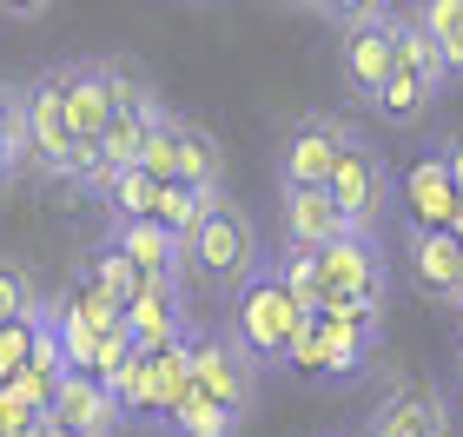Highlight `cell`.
<instances>
[{
  "label": "cell",
  "instance_id": "cell-22",
  "mask_svg": "<svg viewBox=\"0 0 463 437\" xmlns=\"http://www.w3.org/2000/svg\"><path fill=\"white\" fill-rule=\"evenodd\" d=\"M417 27L444 47V67L463 87V0H417Z\"/></svg>",
  "mask_w": 463,
  "mask_h": 437
},
{
  "label": "cell",
  "instance_id": "cell-26",
  "mask_svg": "<svg viewBox=\"0 0 463 437\" xmlns=\"http://www.w3.org/2000/svg\"><path fill=\"white\" fill-rule=\"evenodd\" d=\"M99 67H107V87H113V113H139L146 127H153V119H165V100L146 87L126 60H99Z\"/></svg>",
  "mask_w": 463,
  "mask_h": 437
},
{
  "label": "cell",
  "instance_id": "cell-37",
  "mask_svg": "<svg viewBox=\"0 0 463 437\" xmlns=\"http://www.w3.org/2000/svg\"><path fill=\"white\" fill-rule=\"evenodd\" d=\"M457 311H463V291H457Z\"/></svg>",
  "mask_w": 463,
  "mask_h": 437
},
{
  "label": "cell",
  "instance_id": "cell-7",
  "mask_svg": "<svg viewBox=\"0 0 463 437\" xmlns=\"http://www.w3.org/2000/svg\"><path fill=\"white\" fill-rule=\"evenodd\" d=\"M364 437H457V411L424 378H391L364 418Z\"/></svg>",
  "mask_w": 463,
  "mask_h": 437
},
{
  "label": "cell",
  "instance_id": "cell-11",
  "mask_svg": "<svg viewBox=\"0 0 463 437\" xmlns=\"http://www.w3.org/2000/svg\"><path fill=\"white\" fill-rule=\"evenodd\" d=\"M47 418L60 431H73V437H113V424L126 418V411H119V398L93 378V371H60V385L47 398Z\"/></svg>",
  "mask_w": 463,
  "mask_h": 437
},
{
  "label": "cell",
  "instance_id": "cell-8",
  "mask_svg": "<svg viewBox=\"0 0 463 437\" xmlns=\"http://www.w3.org/2000/svg\"><path fill=\"white\" fill-rule=\"evenodd\" d=\"M357 127L345 113H298L279 139V185H325L331 179V159L345 153V139Z\"/></svg>",
  "mask_w": 463,
  "mask_h": 437
},
{
  "label": "cell",
  "instance_id": "cell-27",
  "mask_svg": "<svg viewBox=\"0 0 463 437\" xmlns=\"http://www.w3.org/2000/svg\"><path fill=\"white\" fill-rule=\"evenodd\" d=\"M139 146H146V119H139V113H113L107 133H99L107 166H113V173H119V166H139Z\"/></svg>",
  "mask_w": 463,
  "mask_h": 437
},
{
  "label": "cell",
  "instance_id": "cell-24",
  "mask_svg": "<svg viewBox=\"0 0 463 437\" xmlns=\"http://www.w3.org/2000/svg\"><path fill=\"white\" fill-rule=\"evenodd\" d=\"M139 279H146L139 265L126 259V252H119L113 239H99V252L87 259V285H93V291H107L113 305H126V299H133V291H139Z\"/></svg>",
  "mask_w": 463,
  "mask_h": 437
},
{
  "label": "cell",
  "instance_id": "cell-12",
  "mask_svg": "<svg viewBox=\"0 0 463 437\" xmlns=\"http://www.w3.org/2000/svg\"><path fill=\"white\" fill-rule=\"evenodd\" d=\"M126 331L139 351L185 338V279H139V291L126 299Z\"/></svg>",
  "mask_w": 463,
  "mask_h": 437
},
{
  "label": "cell",
  "instance_id": "cell-19",
  "mask_svg": "<svg viewBox=\"0 0 463 437\" xmlns=\"http://www.w3.org/2000/svg\"><path fill=\"white\" fill-rule=\"evenodd\" d=\"M165 431H173V437H239V431H245V418H239V411H225L219 398H205L199 385H185V398L173 404Z\"/></svg>",
  "mask_w": 463,
  "mask_h": 437
},
{
  "label": "cell",
  "instance_id": "cell-23",
  "mask_svg": "<svg viewBox=\"0 0 463 437\" xmlns=\"http://www.w3.org/2000/svg\"><path fill=\"white\" fill-rule=\"evenodd\" d=\"M153 173H146V166H119V173L99 185V205H107V219L119 225V219H146L153 213Z\"/></svg>",
  "mask_w": 463,
  "mask_h": 437
},
{
  "label": "cell",
  "instance_id": "cell-16",
  "mask_svg": "<svg viewBox=\"0 0 463 437\" xmlns=\"http://www.w3.org/2000/svg\"><path fill=\"white\" fill-rule=\"evenodd\" d=\"M107 239H113L119 252L139 265L146 279H179V239L165 233V225H159L153 213H146V219H119Z\"/></svg>",
  "mask_w": 463,
  "mask_h": 437
},
{
  "label": "cell",
  "instance_id": "cell-29",
  "mask_svg": "<svg viewBox=\"0 0 463 437\" xmlns=\"http://www.w3.org/2000/svg\"><path fill=\"white\" fill-rule=\"evenodd\" d=\"M0 146H14L20 166H27V127H20V87L0 80Z\"/></svg>",
  "mask_w": 463,
  "mask_h": 437
},
{
  "label": "cell",
  "instance_id": "cell-15",
  "mask_svg": "<svg viewBox=\"0 0 463 437\" xmlns=\"http://www.w3.org/2000/svg\"><path fill=\"white\" fill-rule=\"evenodd\" d=\"M279 225H285V245H325L351 233V219L338 213V199L325 185H279Z\"/></svg>",
  "mask_w": 463,
  "mask_h": 437
},
{
  "label": "cell",
  "instance_id": "cell-5",
  "mask_svg": "<svg viewBox=\"0 0 463 437\" xmlns=\"http://www.w3.org/2000/svg\"><path fill=\"white\" fill-rule=\"evenodd\" d=\"M20 127H27V166L40 179H73L80 139L67 127V107H60V73L53 67L20 87Z\"/></svg>",
  "mask_w": 463,
  "mask_h": 437
},
{
  "label": "cell",
  "instance_id": "cell-14",
  "mask_svg": "<svg viewBox=\"0 0 463 437\" xmlns=\"http://www.w3.org/2000/svg\"><path fill=\"white\" fill-rule=\"evenodd\" d=\"M60 73V107H67V127L73 139H99L113 119V87H107V67L99 60H67Z\"/></svg>",
  "mask_w": 463,
  "mask_h": 437
},
{
  "label": "cell",
  "instance_id": "cell-13",
  "mask_svg": "<svg viewBox=\"0 0 463 437\" xmlns=\"http://www.w3.org/2000/svg\"><path fill=\"white\" fill-rule=\"evenodd\" d=\"M397 205H404V225H450L457 213V179H450V166L444 153H417L404 173H397Z\"/></svg>",
  "mask_w": 463,
  "mask_h": 437
},
{
  "label": "cell",
  "instance_id": "cell-3",
  "mask_svg": "<svg viewBox=\"0 0 463 437\" xmlns=\"http://www.w3.org/2000/svg\"><path fill=\"white\" fill-rule=\"evenodd\" d=\"M325 193L338 199V213L357 225V233H377V225H384V213L397 205V173H391V159L377 153L364 133H351V139H345V153L331 159Z\"/></svg>",
  "mask_w": 463,
  "mask_h": 437
},
{
  "label": "cell",
  "instance_id": "cell-33",
  "mask_svg": "<svg viewBox=\"0 0 463 437\" xmlns=\"http://www.w3.org/2000/svg\"><path fill=\"white\" fill-rule=\"evenodd\" d=\"M14 173H20V153H14V146H0V193L14 185Z\"/></svg>",
  "mask_w": 463,
  "mask_h": 437
},
{
  "label": "cell",
  "instance_id": "cell-21",
  "mask_svg": "<svg viewBox=\"0 0 463 437\" xmlns=\"http://www.w3.org/2000/svg\"><path fill=\"white\" fill-rule=\"evenodd\" d=\"M213 199H219V193H199V185H185V179H159V185H153V219H159L173 239H185Z\"/></svg>",
  "mask_w": 463,
  "mask_h": 437
},
{
  "label": "cell",
  "instance_id": "cell-35",
  "mask_svg": "<svg viewBox=\"0 0 463 437\" xmlns=\"http://www.w3.org/2000/svg\"><path fill=\"white\" fill-rule=\"evenodd\" d=\"M457 398H463V345H457Z\"/></svg>",
  "mask_w": 463,
  "mask_h": 437
},
{
  "label": "cell",
  "instance_id": "cell-18",
  "mask_svg": "<svg viewBox=\"0 0 463 437\" xmlns=\"http://www.w3.org/2000/svg\"><path fill=\"white\" fill-rule=\"evenodd\" d=\"M173 133H179V173L185 185H199V193H219L225 185V153H219V139L199 127V119H173Z\"/></svg>",
  "mask_w": 463,
  "mask_h": 437
},
{
  "label": "cell",
  "instance_id": "cell-28",
  "mask_svg": "<svg viewBox=\"0 0 463 437\" xmlns=\"http://www.w3.org/2000/svg\"><path fill=\"white\" fill-rule=\"evenodd\" d=\"M173 119H179V113H165V119H153V127H146L139 166H146L153 179H173V173H179V133H173Z\"/></svg>",
  "mask_w": 463,
  "mask_h": 437
},
{
  "label": "cell",
  "instance_id": "cell-9",
  "mask_svg": "<svg viewBox=\"0 0 463 437\" xmlns=\"http://www.w3.org/2000/svg\"><path fill=\"white\" fill-rule=\"evenodd\" d=\"M391 67H397V14H371V20L338 27V73H345L351 100L371 107V93L391 80Z\"/></svg>",
  "mask_w": 463,
  "mask_h": 437
},
{
  "label": "cell",
  "instance_id": "cell-31",
  "mask_svg": "<svg viewBox=\"0 0 463 437\" xmlns=\"http://www.w3.org/2000/svg\"><path fill=\"white\" fill-rule=\"evenodd\" d=\"M437 153H444V166H450V179H457V193H463V127L444 139V146H437Z\"/></svg>",
  "mask_w": 463,
  "mask_h": 437
},
{
  "label": "cell",
  "instance_id": "cell-25",
  "mask_svg": "<svg viewBox=\"0 0 463 437\" xmlns=\"http://www.w3.org/2000/svg\"><path fill=\"white\" fill-rule=\"evenodd\" d=\"M40 318V279L20 259H0V325H33Z\"/></svg>",
  "mask_w": 463,
  "mask_h": 437
},
{
  "label": "cell",
  "instance_id": "cell-20",
  "mask_svg": "<svg viewBox=\"0 0 463 437\" xmlns=\"http://www.w3.org/2000/svg\"><path fill=\"white\" fill-rule=\"evenodd\" d=\"M397 67L404 73H417V80H430L437 93L450 87V67H444V47L417 27V14H397Z\"/></svg>",
  "mask_w": 463,
  "mask_h": 437
},
{
  "label": "cell",
  "instance_id": "cell-1",
  "mask_svg": "<svg viewBox=\"0 0 463 437\" xmlns=\"http://www.w3.org/2000/svg\"><path fill=\"white\" fill-rule=\"evenodd\" d=\"M265 245H259V225L245 219V205H232L225 193L199 213V225L179 239V279L185 285H205V291H239L251 272H259Z\"/></svg>",
  "mask_w": 463,
  "mask_h": 437
},
{
  "label": "cell",
  "instance_id": "cell-32",
  "mask_svg": "<svg viewBox=\"0 0 463 437\" xmlns=\"http://www.w3.org/2000/svg\"><path fill=\"white\" fill-rule=\"evenodd\" d=\"M47 7H53V0H0V14H7V20H40Z\"/></svg>",
  "mask_w": 463,
  "mask_h": 437
},
{
  "label": "cell",
  "instance_id": "cell-4",
  "mask_svg": "<svg viewBox=\"0 0 463 437\" xmlns=\"http://www.w3.org/2000/svg\"><path fill=\"white\" fill-rule=\"evenodd\" d=\"M185 351H193V385L205 391V398H219L225 411H239V418H251V404H259V358L232 338V331H193L185 325Z\"/></svg>",
  "mask_w": 463,
  "mask_h": 437
},
{
  "label": "cell",
  "instance_id": "cell-30",
  "mask_svg": "<svg viewBox=\"0 0 463 437\" xmlns=\"http://www.w3.org/2000/svg\"><path fill=\"white\" fill-rule=\"evenodd\" d=\"M311 14H325L331 27H351V20H371V14H391V0H311Z\"/></svg>",
  "mask_w": 463,
  "mask_h": 437
},
{
  "label": "cell",
  "instance_id": "cell-6",
  "mask_svg": "<svg viewBox=\"0 0 463 437\" xmlns=\"http://www.w3.org/2000/svg\"><path fill=\"white\" fill-rule=\"evenodd\" d=\"M311 259H318V279H325V305L331 299H391V259L377 233L351 225V233L311 245Z\"/></svg>",
  "mask_w": 463,
  "mask_h": 437
},
{
  "label": "cell",
  "instance_id": "cell-36",
  "mask_svg": "<svg viewBox=\"0 0 463 437\" xmlns=\"http://www.w3.org/2000/svg\"><path fill=\"white\" fill-rule=\"evenodd\" d=\"M279 7H311V0H279Z\"/></svg>",
  "mask_w": 463,
  "mask_h": 437
},
{
  "label": "cell",
  "instance_id": "cell-2",
  "mask_svg": "<svg viewBox=\"0 0 463 437\" xmlns=\"http://www.w3.org/2000/svg\"><path fill=\"white\" fill-rule=\"evenodd\" d=\"M298 325H305V311H298V299L285 291L279 265L259 259V272L232 291V338H239L251 358H259V371H271V365L291 358V338H298Z\"/></svg>",
  "mask_w": 463,
  "mask_h": 437
},
{
  "label": "cell",
  "instance_id": "cell-10",
  "mask_svg": "<svg viewBox=\"0 0 463 437\" xmlns=\"http://www.w3.org/2000/svg\"><path fill=\"white\" fill-rule=\"evenodd\" d=\"M404 252H411V279L430 305L457 311V291H463V239L450 225H404Z\"/></svg>",
  "mask_w": 463,
  "mask_h": 437
},
{
  "label": "cell",
  "instance_id": "cell-17",
  "mask_svg": "<svg viewBox=\"0 0 463 437\" xmlns=\"http://www.w3.org/2000/svg\"><path fill=\"white\" fill-rule=\"evenodd\" d=\"M430 107H437V87L417 80V73H404V67H391V80L371 93V113L384 119V127H424Z\"/></svg>",
  "mask_w": 463,
  "mask_h": 437
},
{
  "label": "cell",
  "instance_id": "cell-34",
  "mask_svg": "<svg viewBox=\"0 0 463 437\" xmlns=\"http://www.w3.org/2000/svg\"><path fill=\"white\" fill-rule=\"evenodd\" d=\"M450 233L463 239V193H457V213H450Z\"/></svg>",
  "mask_w": 463,
  "mask_h": 437
}]
</instances>
